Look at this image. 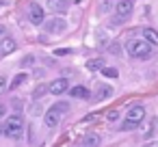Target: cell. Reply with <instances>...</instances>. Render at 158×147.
Masks as SVG:
<instances>
[{
	"label": "cell",
	"mask_w": 158,
	"mask_h": 147,
	"mask_svg": "<svg viewBox=\"0 0 158 147\" xmlns=\"http://www.w3.org/2000/svg\"><path fill=\"white\" fill-rule=\"evenodd\" d=\"M126 52L136 59V61H147L152 56V46L145 41V39H139V37H132L126 41Z\"/></svg>",
	"instance_id": "cell-1"
},
{
	"label": "cell",
	"mask_w": 158,
	"mask_h": 147,
	"mask_svg": "<svg viewBox=\"0 0 158 147\" xmlns=\"http://www.w3.org/2000/svg\"><path fill=\"white\" fill-rule=\"evenodd\" d=\"M2 134L7 138H11V141L22 138V134H24V117L22 115H9L5 125H2Z\"/></svg>",
	"instance_id": "cell-2"
},
{
	"label": "cell",
	"mask_w": 158,
	"mask_h": 147,
	"mask_svg": "<svg viewBox=\"0 0 158 147\" xmlns=\"http://www.w3.org/2000/svg\"><path fill=\"white\" fill-rule=\"evenodd\" d=\"M134 11V0H117L115 5V15L110 18V26H121L130 20Z\"/></svg>",
	"instance_id": "cell-3"
},
{
	"label": "cell",
	"mask_w": 158,
	"mask_h": 147,
	"mask_svg": "<svg viewBox=\"0 0 158 147\" xmlns=\"http://www.w3.org/2000/svg\"><path fill=\"white\" fill-rule=\"evenodd\" d=\"M41 26H44V31H46V33H50V35H63V33H65V28H67V22H65L61 15H56V18L46 20Z\"/></svg>",
	"instance_id": "cell-4"
},
{
	"label": "cell",
	"mask_w": 158,
	"mask_h": 147,
	"mask_svg": "<svg viewBox=\"0 0 158 147\" xmlns=\"http://www.w3.org/2000/svg\"><path fill=\"white\" fill-rule=\"evenodd\" d=\"M28 20L33 22V26H41V24L46 22V11H44V7L37 5V2L28 5Z\"/></svg>",
	"instance_id": "cell-5"
},
{
	"label": "cell",
	"mask_w": 158,
	"mask_h": 147,
	"mask_svg": "<svg viewBox=\"0 0 158 147\" xmlns=\"http://www.w3.org/2000/svg\"><path fill=\"white\" fill-rule=\"evenodd\" d=\"M46 5H48V9H50L52 13L65 15V13L69 11V7H72V0H46Z\"/></svg>",
	"instance_id": "cell-6"
},
{
	"label": "cell",
	"mask_w": 158,
	"mask_h": 147,
	"mask_svg": "<svg viewBox=\"0 0 158 147\" xmlns=\"http://www.w3.org/2000/svg\"><path fill=\"white\" fill-rule=\"evenodd\" d=\"M15 48H18V41L13 37L5 35L2 39H0V56H9L11 52H15Z\"/></svg>",
	"instance_id": "cell-7"
},
{
	"label": "cell",
	"mask_w": 158,
	"mask_h": 147,
	"mask_svg": "<svg viewBox=\"0 0 158 147\" xmlns=\"http://www.w3.org/2000/svg\"><path fill=\"white\" fill-rule=\"evenodd\" d=\"M67 89H69L67 78H56V80L50 82V93L52 95H63V93H67Z\"/></svg>",
	"instance_id": "cell-8"
},
{
	"label": "cell",
	"mask_w": 158,
	"mask_h": 147,
	"mask_svg": "<svg viewBox=\"0 0 158 147\" xmlns=\"http://www.w3.org/2000/svg\"><path fill=\"white\" fill-rule=\"evenodd\" d=\"M126 119H132V121H143L145 119V106L143 104H134V106H130V110L126 112Z\"/></svg>",
	"instance_id": "cell-9"
},
{
	"label": "cell",
	"mask_w": 158,
	"mask_h": 147,
	"mask_svg": "<svg viewBox=\"0 0 158 147\" xmlns=\"http://www.w3.org/2000/svg\"><path fill=\"white\" fill-rule=\"evenodd\" d=\"M69 95H72V97H76V100H89L91 91H89L85 84H76V87H72V89H69Z\"/></svg>",
	"instance_id": "cell-10"
},
{
	"label": "cell",
	"mask_w": 158,
	"mask_h": 147,
	"mask_svg": "<svg viewBox=\"0 0 158 147\" xmlns=\"http://www.w3.org/2000/svg\"><path fill=\"white\" fill-rule=\"evenodd\" d=\"M44 121H46V125L50 128V130H54L56 125H59V121H61V115H56L54 110H46V115H44Z\"/></svg>",
	"instance_id": "cell-11"
},
{
	"label": "cell",
	"mask_w": 158,
	"mask_h": 147,
	"mask_svg": "<svg viewBox=\"0 0 158 147\" xmlns=\"http://www.w3.org/2000/svg\"><path fill=\"white\" fill-rule=\"evenodd\" d=\"M110 95H113V87H110V84H104V82H102V84L95 87V97H98V100H108Z\"/></svg>",
	"instance_id": "cell-12"
},
{
	"label": "cell",
	"mask_w": 158,
	"mask_h": 147,
	"mask_svg": "<svg viewBox=\"0 0 158 147\" xmlns=\"http://www.w3.org/2000/svg\"><path fill=\"white\" fill-rule=\"evenodd\" d=\"M143 39H145L149 46H158V31L145 26V28H143Z\"/></svg>",
	"instance_id": "cell-13"
},
{
	"label": "cell",
	"mask_w": 158,
	"mask_h": 147,
	"mask_svg": "<svg viewBox=\"0 0 158 147\" xmlns=\"http://www.w3.org/2000/svg\"><path fill=\"white\" fill-rule=\"evenodd\" d=\"M100 143H102V138L93 132L85 134V138H82V147H100Z\"/></svg>",
	"instance_id": "cell-14"
},
{
	"label": "cell",
	"mask_w": 158,
	"mask_h": 147,
	"mask_svg": "<svg viewBox=\"0 0 158 147\" xmlns=\"http://www.w3.org/2000/svg\"><path fill=\"white\" fill-rule=\"evenodd\" d=\"M26 78H28V74H24V71H22V74H18V76H15V78H13V80L9 82V89H11V91L20 89V87H22V84L26 82Z\"/></svg>",
	"instance_id": "cell-15"
},
{
	"label": "cell",
	"mask_w": 158,
	"mask_h": 147,
	"mask_svg": "<svg viewBox=\"0 0 158 147\" xmlns=\"http://www.w3.org/2000/svg\"><path fill=\"white\" fill-rule=\"evenodd\" d=\"M115 5H117V0H102V2H100V13H102V15L110 13V11L115 9Z\"/></svg>",
	"instance_id": "cell-16"
},
{
	"label": "cell",
	"mask_w": 158,
	"mask_h": 147,
	"mask_svg": "<svg viewBox=\"0 0 158 147\" xmlns=\"http://www.w3.org/2000/svg\"><path fill=\"white\" fill-rule=\"evenodd\" d=\"M50 110H54L56 115H61V117H63V112H67V110H69V104H67V102H56V104H52V106H50Z\"/></svg>",
	"instance_id": "cell-17"
},
{
	"label": "cell",
	"mask_w": 158,
	"mask_h": 147,
	"mask_svg": "<svg viewBox=\"0 0 158 147\" xmlns=\"http://www.w3.org/2000/svg\"><path fill=\"white\" fill-rule=\"evenodd\" d=\"M136 128H139V121H132V119H123L121 125H119L121 132H130V130H136Z\"/></svg>",
	"instance_id": "cell-18"
},
{
	"label": "cell",
	"mask_w": 158,
	"mask_h": 147,
	"mask_svg": "<svg viewBox=\"0 0 158 147\" xmlns=\"http://www.w3.org/2000/svg\"><path fill=\"white\" fill-rule=\"evenodd\" d=\"M44 93H50V84H39V87L33 91V100H41Z\"/></svg>",
	"instance_id": "cell-19"
},
{
	"label": "cell",
	"mask_w": 158,
	"mask_h": 147,
	"mask_svg": "<svg viewBox=\"0 0 158 147\" xmlns=\"http://www.w3.org/2000/svg\"><path fill=\"white\" fill-rule=\"evenodd\" d=\"M100 71H102V76H106V78H117V76H119V71L113 69V67H100Z\"/></svg>",
	"instance_id": "cell-20"
},
{
	"label": "cell",
	"mask_w": 158,
	"mask_h": 147,
	"mask_svg": "<svg viewBox=\"0 0 158 147\" xmlns=\"http://www.w3.org/2000/svg\"><path fill=\"white\" fill-rule=\"evenodd\" d=\"M20 65L22 67H31V65H35V56H31V54H26L22 61H20Z\"/></svg>",
	"instance_id": "cell-21"
},
{
	"label": "cell",
	"mask_w": 158,
	"mask_h": 147,
	"mask_svg": "<svg viewBox=\"0 0 158 147\" xmlns=\"http://www.w3.org/2000/svg\"><path fill=\"white\" fill-rule=\"evenodd\" d=\"M9 89V80H7V76H0V93H5Z\"/></svg>",
	"instance_id": "cell-22"
},
{
	"label": "cell",
	"mask_w": 158,
	"mask_h": 147,
	"mask_svg": "<svg viewBox=\"0 0 158 147\" xmlns=\"http://www.w3.org/2000/svg\"><path fill=\"white\" fill-rule=\"evenodd\" d=\"M106 119H108L110 123L117 121V119H119V110H108V112H106Z\"/></svg>",
	"instance_id": "cell-23"
},
{
	"label": "cell",
	"mask_w": 158,
	"mask_h": 147,
	"mask_svg": "<svg viewBox=\"0 0 158 147\" xmlns=\"http://www.w3.org/2000/svg\"><path fill=\"white\" fill-rule=\"evenodd\" d=\"M108 50H110V52H113V54H121V46H119V43H117V41H115V43H113V46H110V48H108Z\"/></svg>",
	"instance_id": "cell-24"
},
{
	"label": "cell",
	"mask_w": 158,
	"mask_h": 147,
	"mask_svg": "<svg viewBox=\"0 0 158 147\" xmlns=\"http://www.w3.org/2000/svg\"><path fill=\"white\" fill-rule=\"evenodd\" d=\"M5 115H7V106H5V104H0V119H2Z\"/></svg>",
	"instance_id": "cell-25"
},
{
	"label": "cell",
	"mask_w": 158,
	"mask_h": 147,
	"mask_svg": "<svg viewBox=\"0 0 158 147\" xmlns=\"http://www.w3.org/2000/svg\"><path fill=\"white\" fill-rule=\"evenodd\" d=\"M56 54H59V56H65V54H69V50H65V48H61V50H56Z\"/></svg>",
	"instance_id": "cell-26"
},
{
	"label": "cell",
	"mask_w": 158,
	"mask_h": 147,
	"mask_svg": "<svg viewBox=\"0 0 158 147\" xmlns=\"http://www.w3.org/2000/svg\"><path fill=\"white\" fill-rule=\"evenodd\" d=\"M5 35H7V28H5V26H0V39H2Z\"/></svg>",
	"instance_id": "cell-27"
},
{
	"label": "cell",
	"mask_w": 158,
	"mask_h": 147,
	"mask_svg": "<svg viewBox=\"0 0 158 147\" xmlns=\"http://www.w3.org/2000/svg\"><path fill=\"white\" fill-rule=\"evenodd\" d=\"M0 134H2V125H0Z\"/></svg>",
	"instance_id": "cell-28"
}]
</instances>
